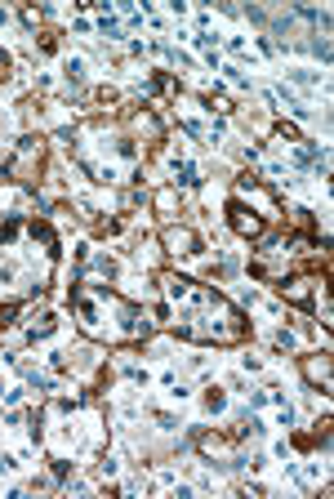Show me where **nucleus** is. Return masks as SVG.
<instances>
[{
	"instance_id": "obj_8",
	"label": "nucleus",
	"mask_w": 334,
	"mask_h": 499,
	"mask_svg": "<svg viewBox=\"0 0 334 499\" xmlns=\"http://www.w3.org/2000/svg\"><path fill=\"white\" fill-rule=\"evenodd\" d=\"M178 183L192 187V183H196V169H192V165H178Z\"/></svg>"
},
{
	"instance_id": "obj_3",
	"label": "nucleus",
	"mask_w": 334,
	"mask_h": 499,
	"mask_svg": "<svg viewBox=\"0 0 334 499\" xmlns=\"http://www.w3.org/2000/svg\"><path fill=\"white\" fill-rule=\"evenodd\" d=\"M165 246H174V254H200L196 232H187V228H169L165 232Z\"/></svg>"
},
{
	"instance_id": "obj_2",
	"label": "nucleus",
	"mask_w": 334,
	"mask_h": 499,
	"mask_svg": "<svg viewBox=\"0 0 334 499\" xmlns=\"http://www.w3.org/2000/svg\"><path fill=\"white\" fill-rule=\"evenodd\" d=\"M41 156H45V143H41L36 134H27L23 143H18L14 161H5V178H27L36 165H41Z\"/></svg>"
},
{
	"instance_id": "obj_4",
	"label": "nucleus",
	"mask_w": 334,
	"mask_h": 499,
	"mask_svg": "<svg viewBox=\"0 0 334 499\" xmlns=\"http://www.w3.org/2000/svg\"><path fill=\"white\" fill-rule=\"evenodd\" d=\"M281 290H285V299H290V304L312 308V290H308V281H290V286H281Z\"/></svg>"
},
{
	"instance_id": "obj_1",
	"label": "nucleus",
	"mask_w": 334,
	"mask_h": 499,
	"mask_svg": "<svg viewBox=\"0 0 334 499\" xmlns=\"http://www.w3.org/2000/svg\"><path fill=\"white\" fill-rule=\"evenodd\" d=\"M227 223H232V232H236V237H245V241H263L267 237V219L254 210V205H245L241 196L227 201Z\"/></svg>"
},
{
	"instance_id": "obj_6",
	"label": "nucleus",
	"mask_w": 334,
	"mask_h": 499,
	"mask_svg": "<svg viewBox=\"0 0 334 499\" xmlns=\"http://www.w3.org/2000/svg\"><path fill=\"white\" fill-rule=\"evenodd\" d=\"M54 330V317H41V326H32V339H45Z\"/></svg>"
},
{
	"instance_id": "obj_9",
	"label": "nucleus",
	"mask_w": 334,
	"mask_h": 499,
	"mask_svg": "<svg viewBox=\"0 0 334 499\" xmlns=\"http://www.w3.org/2000/svg\"><path fill=\"white\" fill-rule=\"evenodd\" d=\"M9 76V54H0V81Z\"/></svg>"
},
{
	"instance_id": "obj_7",
	"label": "nucleus",
	"mask_w": 334,
	"mask_h": 499,
	"mask_svg": "<svg viewBox=\"0 0 334 499\" xmlns=\"http://www.w3.org/2000/svg\"><path fill=\"white\" fill-rule=\"evenodd\" d=\"M14 317H18V304H5V308H0V330H5V326L14 321Z\"/></svg>"
},
{
	"instance_id": "obj_5",
	"label": "nucleus",
	"mask_w": 334,
	"mask_h": 499,
	"mask_svg": "<svg viewBox=\"0 0 334 499\" xmlns=\"http://www.w3.org/2000/svg\"><path fill=\"white\" fill-rule=\"evenodd\" d=\"M32 237H41L45 246H50V259H59V237H54V228H50L45 219H36V223H32Z\"/></svg>"
}]
</instances>
